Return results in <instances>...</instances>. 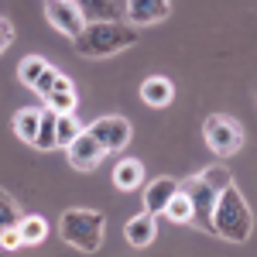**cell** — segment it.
<instances>
[{"instance_id": "6da1fadb", "label": "cell", "mask_w": 257, "mask_h": 257, "mask_svg": "<svg viewBox=\"0 0 257 257\" xmlns=\"http://www.w3.org/2000/svg\"><path fill=\"white\" fill-rule=\"evenodd\" d=\"M131 45H138V28L127 21H89L76 38V52L86 59H110Z\"/></svg>"}, {"instance_id": "7a4b0ae2", "label": "cell", "mask_w": 257, "mask_h": 257, "mask_svg": "<svg viewBox=\"0 0 257 257\" xmlns=\"http://www.w3.org/2000/svg\"><path fill=\"white\" fill-rule=\"evenodd\" d=\"M254 230V216H250V206L247 199L240 196V189L230 182L223 192H219L216 206H213V233L230 243H243Z\"/></svg>"}, {"instance_id": "3957f363", "label": "cell", "mask_w": 257, "mask_h": 257, "mask_svg": "<svg viewBox=\"0 0 257 257\" xmlns=\"http://www.w3.org/2000/svg\"><path fill=\"white\" fill-rule=\"evenodd\" d=\"M103 226H106V219L103 213L96 209H65L59 219V237L69 243V247H76V250H86V254H93L99 250V243H103Z\"/></svg>"}, {"instance_id": "277c9868", "label": "cell", "mask_w": 257, "mask_h": 257, "mask_svg": "<svg viewBox=\"0 0 257 257\" xmlns=\"http://www.w3.org/2000/svg\"><path fill=\"white\" fill-rule=\"evenodd\" d=\"M202 138H206V144H209L213 155L226 158V155L240 151V144H243V127H240L233 117H226V113H213V117H206V123H202Z\"/></svg>"}, {"instance_id": "5b68a950", "label": "cell", "mask_w": 257, "mask_h": 257, "mask_svg": "<svg viewBox=\"0 0 257 257\" xmlns=\"http://www.w3.org/2000/svg\"><path fill=\"white\" fill-rule=\"evenodd\" d=\"M178 189L189 196V202H192V223L196 226H202L206 233H213V206H216L219 192L202 178V172L199 175H189L185 182H178Z\"/></svg>"}, {"instance_id": "8992f818", "label": "cell", "mask_w": 257, "mask_h": 257, "mask_svg": "<svg viewBox=\"0 0 257 257\" xmlns=\"http://www.w3.org/2000/svg\"><path fill=\"white\" fill-rule=\"evenodd\" d=\"M86 131L99 141V148H103L106 155H110V151H123V148L131 144V123H127V117H117V113L93 120Z\"/></svg>"}, {"instance_id": "52a82bcc", "label": "cell", "mask_w": 257, "mask_h": 257, "mask_svg": "<svg viewBox=\"0 0 257 257\" xmlns=\"http://www.w3.org/2000/svg\"><path fill=\"white\" fill-rule=\"evenodd\" d=\"M45 18H48V24H52L55 31H62L65 38H72V41L79 38L82 28H86L76 0H45Z\"/></svg>"}, {"instance_id": "ba28073f", "label": "cell", "mask_w": 257, "mask_h": 257, "mask_svg": "<svg viewBox=\"0 0 257 257\" xmlns=\"http://www.w3.org/2000/svg\"><path fill=\"white\" fill-rule=\"evenodd\" d=\"M172 14V0H123V18L131 28H148Z\"/></svg>"}, {"instance_id": "9c48e42d", "label": "cell", "mask_w": 257, "mask_h": 257, "mask_svg": "<svg viewBox=\"0 0 257 257\" xmlns=\"http://www.w3.org/2000/svg\"><path fill=\"white\" fill-rule=\"evenodd\" d=\"M103 155H106V151L99 148V141L93 138L86 127H82L79 138H76L72 144H69V148H65V158H69V165H72L76 172H93L99 161H103Z\"/></svg>"}, {"instance_id": "30bf717a", "label": "cell", "mask_w": 257, "mask_h": 257, "mask_svg": "<svg viewBox=\"0 0 257 257\" xmlns=\"http://www.w3.org/2000/svg\"><path fill=\"white\" fill-rule=\"evenodd\" d=\"M178 192V182L168 175L155 178L148 189H144V213H151V216H161L165 213V206L172 202V196Z\"/></svg>"}, {"instance_id": "8fae6325", "label": "cell", "mask_w": 257, "mask_h": 257, "mask_svg": "<svg viewBox=\"0 0 257 257\" xmlns=\"http://www.w3.org/2000/svg\"><path fill=\"white\" fill-rule=\"evenodd\" d=\"M158 233V223L151 213H138V216L127 219V226H123V237L131 247H151V240Z\"/></svg>"}, {"instance_id": "7c38bea8", "label": "cell", "mask_w": 257, "mask_h": 257, "mask_svg": "<svg viewBox=\"0 0 257 257\" xmlns=\"http://www.w3.org/2000/svg\"><path fill=\"white\" fill-rule=\"evenodd\" d=\"M141 99L148 106H168L175 99V86H172L168 76H148L141 82Z\"/></svg>"}, {"instance_id": "4fadbf2b", "label": "cell", "mask_w": 257, "mask_h": 257, "mask_svg": "<svg viewBox=\"0 0 257 257\" xmlns=\"http://www.w3.org/2000/svg\"><path fill=\"white\" fill-rule=\"evenodd\" d=\"M76 7L86 24L89 21H120V14H123V0H79Z\"/></svg>"}, {"instance_id": "5bb4252c", "label": "cell", "mask_w": 257, "mask_h": 257, "mask_svg": "<svg viewBox=\"0 0 257 257\" xmlns=\"http://www.w3.org/2000/svg\"><path fill=\"white\" fill-rule=\"evenodd\" d=\"M141 182H144V165L138 158H123L113 168V185L120 192H134V189H141Z\"/></svg>"}, {"instance_id": "9a60e30c", "label": "cell", "mask_w": 257, "mask_h": 257, "mask_svg": "<svg viewBox=\"0 0 257 257\" xmlns=\"http://www.w3.org/2000/svg\"><path fill=\"white\" fill-rule=\"evenodd\" d=\"M38 123H41V106H24V110L14 113V134L24 144H31L35 134H38Z\"/></svg>"}, {"instance_id": "2e32d148", "label": "cell", "mask_w": 257, "mask_h": 257, "mask_svg": "<svg viewBox=\"0 0 257 257\" xmlns=\"http://www.w3.org/2000/svg\"><path fill=\"white\" fill-rule=\"evenodd\" d=\"M55 110H48V106H41V123H38V134H35V148L38 151H55Z\"/></svg>"}, {"instance_id": "e0dca14e", "label": "cell", "mask_w": 257, "mask_h": 257, "mask_svg": "<svg viewBox=\"0 0 257 257\" xmlns=\"http://www.w3.org/2000/svg\"><path fill=\"white\" fill-rule=\"evenodd\" d=\"M18 230H21V237H24V247H38L41 240L48 237V223H45V216H21L18 223Z\"/></svg>"}, {"instance_id": "ac0fdd59", "label": "cell", "mask_w": 257, "mask_h": 257, "mask_svg": "<svg viewBox=\"0 0 257 257\" xmlns=\"http://www.w3.org/2000/svg\"><path fill=\"white\" fill-rule=\"evenodd\" d=\"M79 134H82V123L76 120V113H59L55 117V148H69Z\"/></svg>"}, {"instance_id": "d6986e66", "label": "cell", "mask_w": 257, "mask_h": 257, "mask_svg": "<svg viewBox=\"0 0 257 257\" xmlns=\"http://www.w3.org/2000/svg\"><path fill=\"white\" fill-rule=\"evenodd\" d=\"M165 219H172V223H192V202H189V196L178 189L175 196H172V202L165 206V213H161Z\"/></svg>"}, {"instance_id": "ffe728a7", "label": "cell", "mask_w": 257, "mask_h": 257, "mask_svg": "<svg viewBox=\"0 0 257 257\" xmlns=\"http://www.w3.org/2000/svg\"><path fill=\"white\" fill-rule=\"evenodd\" d=\"M45 65H48V62L41 59V55H28V59H21V65H18V79L24 82V86H35V79H38L41 72H45Z\"/></svg>"}, {"instance_id": "44dd1931", "label": "cell", "mask_w": 257, "mask_h": 257, "mask_svg": "<svg viewBox=\"0 0 257 257\" xmlns=\"http://www.w3.org/2000/svg\"><path fill=\"white\" fill-rule=\"evenodd\" d=\"M76 89H55V93H48L45 103H48V110H55V113H72L76 110Z\"/></svg>"}, {"instance_id": "7402d4cb", "label": "cell", "mask_w": 257, "mask_h": 257, "mask_svg": "<svg viewBox=\"0 0 257 257\" xmlns=\"http://www.w3.org/2000/svg\"><path fill=\"white\" fill-rule=\"evenodd\" d=\"M21 223V209H18V202L7 196L4 189H0V226H18Z\"/></svg>"}, {"instance_id": "603a6c76", "label": "cell", "mask_w": 257, "mask_h": 257, "mask_svg": "<svg viewBox=\"0 0 257 257\" xmlns=\"http://www.w3.org/2000/svg\"><path fill=\"white\" fill-rule=\"evenodd\" d=\"M59 76H62V72L55 69V65H45V72H41L38 79H35V86H31V89H35V93L45 99L48 93H52V89H55V79H59Z\"/></svg>"}, {"instance_id": "cb8c5ba5", "label": "cell", "mask_w": 257, "mask_h": 257, "mask_svg": "<svg viewBox=\"0 0 257 257\" xmlns=\"http://www.w3.org/2000/svg\"><path fill=\"white\" fill-rule=\"evenodd\" d=\"M202 178H206V182H209V185H213L216 192H223V189H226V185L233 182L230 168H223V165H213V168H206V172H202Z\"/></svg>"}, {"instance_id": "d4e9b609", "label": "cell", "mask_w": 257, "mask_h": 257, "mask_svg": "<svg viewBox=\"0 0 257 257\" xmlns=\"http://www.w3.org/2000/svg\"><path fill=\"white\" fill-rule=\"evenodd\" d=\"M0 247H4V250H18V247H24V237H21L18 226H0Z\"/></svg>"}, {"instance_id": "484cf974", "label": "cell", "mask_w": 257, "mask_h": 257, "mask_svg": "<svg viewBox=\"0 0 257 257\" xmlns=\"http://www.w3.org/2000/svg\"><path fill=\"white\" fill-rule=\"evenodd\" d=\"M11 45H14V24L7 18H0V55H4Z\"/></svg>"}]
</instances>
